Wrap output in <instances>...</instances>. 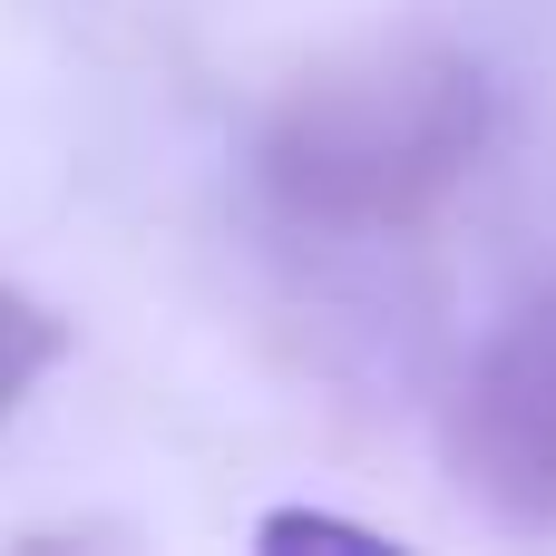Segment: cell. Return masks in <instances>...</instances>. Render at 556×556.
Instances as JSON below:
<instances>
[{"mask_svg":"<svg viewBox=\"0 0 556 556\" xmlns=\"http://www.w3.org/2000/svg\"><path fill=\"white\" fill-rule=\"evenodd\" d=\"M59 352H68V323L39 303V293H20V283H0V420L59 371Z\"/></svg>","mask_w":556,"mask_h":556,"instance_id":"obj_3","label":"cell"},{"mask_svg":"<svg viewBox=\"0 0 556 556\" xmlns=\"http://www.w3.org/2000/svg\"><path fill=\"white\" fill-rule=\"evenodd\" d=\"M489 78L450 39H371L303 68L254 137V176L293 225L410 235L489 156Z\"/></svg>","mask_w":556,"mask_h":556,"instance_id":"obj_1","label":"cell"},{"mask_svg":"<svg viewBox=\"0 0 556 556\" xmlns=\"http://www.w3.org/2000/svg\"><path fill=\"white\" fill-rule=\"evenodd\" d=\"M264 547H362V556H381V538L371 528H342V518H264Z\"/></svg>","mask_w":556,"mask_h":556,"instance_id":"obj_4","label":"cell"},{"mask_svg":"<svg viewBox=\"0 0 556 556\" xmlns=\"http://www.w3.org/2000/svg\"><path fill=\"white\" fill-rule=\"evenodd\" d=\"M450 469L508 528H556V283L518 303L450 401Z\"/></svg>","mask_w":556,"mask_h":556,"instance_id":"obj_2","label":"cell"}]
</instances>
